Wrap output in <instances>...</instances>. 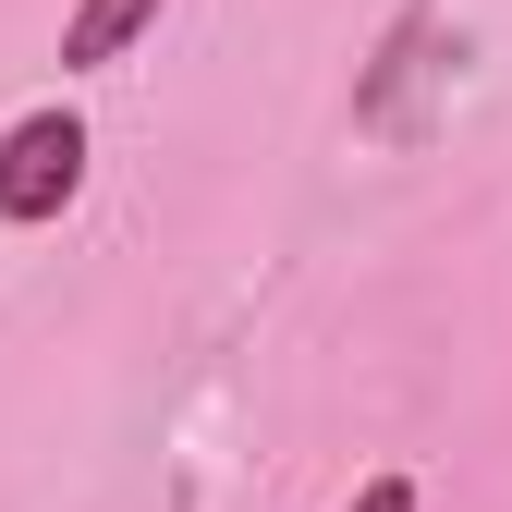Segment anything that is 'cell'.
<instances>
[{"instance_id":"obj_1","label":"cell","mask_w":512,"mask_h":512,"mask_svg":"<svg viewBox=\"0 0 512 512\" xmlns=\"http://www.w3.org/2000/svg\"><path fill=\"white\" fill-rule=\"evenodd\" d=\"M86 159H98V135H86L74 98L13 110V122H0V232H49L61 208L86 196Z\"/></svg>"},{"instance_id":"obj_2","label":"cell","mask_w":512,"mask_h":512,"mask_svg":"<svg viewBox=\"0 0 512 512\" xmlns=\"http://www.w3.org/2000/svg\"><path fill=\"white\" fill-rule=\"evenodd\" d=\"M159 13L171 0H74V13H61V74H110L122 49L159 37Z\"/></svg>"},{"instance_id":"obj_3","label":"cell","mask_w":512,"mask_h":512,"mask_svg":"<svg viewBox=\"0 0 512 512\" xmlns=\"http://www.w3.org/2000/svg\"><path fill=\"white\" fill-rule=\"evenodd\" d=\"M342 512H427V488H415V476H366Z\"/></svg>"}]
</instances>
